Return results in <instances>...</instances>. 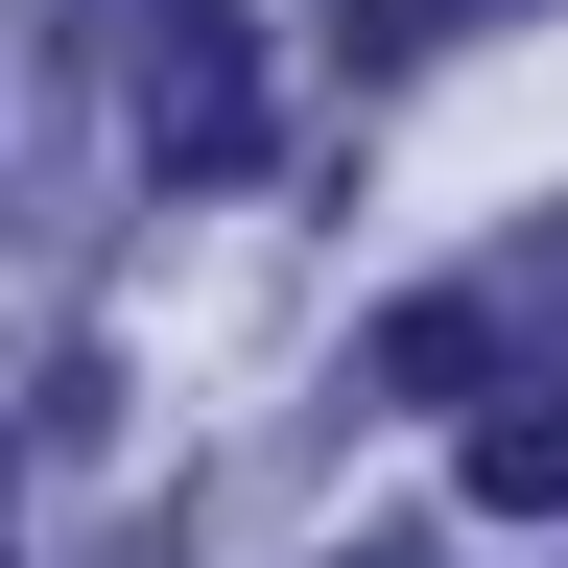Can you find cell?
Returning a JSON list of instances; mask_svg holds the SVG:
<instances>
[{"mask_svg": "<svg viewBox=\"0 0 568 568\" xmlns=\"http://www.w3.org/2000/svg\"><path fill=\"white\" fill-rule=\"evenodd\" d=\"M261 142H284L261 24H237V0H142V166H166V190H237Z\"/></svg>", "mask_w": 568, "mask_h": 568, "instance_id": "1", "label": "cell"}, {"mask_svg": "<svg viewBox=\"0 0 568 568\" xmlns=\"http://www.w3.org/2000/svg\"><path fill=\"white\" fill-rule=\"evenodd\" d=\"M450 474H474V521H568V379H497Z\"/></svg>", "mask_w": 568, "mask_h": 568, "instance_id": "2", "label": "cell"}, {"mask_svg": "<svg viewBox=\"0 0 568 568\" xmlns=\"http://www.w3.org/2000/svg\"><path fill=\"white\" fill-rule=\"evenodd\" d=\"M450 24H474V0H332V48H355V71H426Z\"/></svg>", "mask_w": 568, "mask_h": 568, "instance_id": "3", "label": "cell"}, {"mask_svg": "<svg viewBox=\"0 0 568 568\" xmlns=\"http://www.w3.org/2000/svg\"><path fill=\"white\" fill-rule=\"evenodd\" d=\"M568 308V237H521V261H497V332H545Z\"/></svg>", "mask_w": 568, "mask_h": 568, "instance_id": "4", "label": "cell"}, {"mask_svg": "<svg viewBox=\"0 0 568 568\" xmlns=\"http://www.w3.org/2000/svg\"><path fill=\"white\" fill-rule=\"evenodd\" d=\"M332 568H450V545H332Z\"/></svg>", "mask_w": 568, "mask_h": 568, "instance_id": "5", "label": "cell"}]
</instances>
